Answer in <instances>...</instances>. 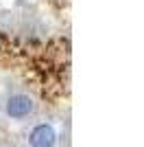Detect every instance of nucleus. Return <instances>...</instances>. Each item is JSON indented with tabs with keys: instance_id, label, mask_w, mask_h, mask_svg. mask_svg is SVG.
I'll use <instances>...</instances> for the list:
<instances>
[{
	"instance_id": "f257e3e1",
	"label": "nucleus",
	"mask_w": 144,
	"mask_h": 147,
	"mask_svg": "<svg viewBox=\"0 0 144 147\" xmlns=\"http://www.w3.org/2000/svg\"><path fill=\"white\" fill-rule=\"evenodd\" d=\"M61 136L53 123H37L33 125L26 136V145L29 147H59Z\"/></svg>"
},
{
	"instance_id": "f03ea898",
	"label": "nucleus",
	"mask_w": 144,
	"mask_h": 147,
	"mask_svg": "<svg viewBox=\"0 0 144 147\" xmlns=\"http://www.w3.org/2000/svg\"><path fill=\"white\" fill-rule=\"evenodd\" d=\"M35 112V101L29 97V94H11L5 103V114L13 121H22V119H29L31 114Z\"/></svg>"
}]
</instances>
